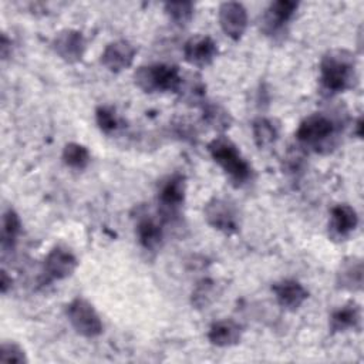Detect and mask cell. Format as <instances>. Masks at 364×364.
<instances>
[{
    "mask_svg": "<svg viewBox=\"0 0 364 364\" xmlns=\"http://www.w3.org/2000/svg\"><path fill=\"white\" fill-rule=\"evenodd\" d=\"M321 90L330 95L351 90L357 84V61L346 48H331L323 54L318 65Z\"/></svg>",
    "mask_w": 364,
    "mask_h": 364,
    "instance_id": "obj_1",
    "label": "cell"
},
{
    "mask_svg": "<svg viewBox=\"0 0 364 364\" xmlns=\"http://www.w3.org/2000/svg\"><path fill=\"white\" fill-rule=\"evenodd\" d=\"M340 124L324 112L307 115L296 129V139L301 148L317 154L330 152L336 146Z\"/></svg>",
    "mask_w": 364,
    "mask_h": 364,
    "instance_id": "obj_2",
    "label": "cell"
},
{
    "mask_svg": "<svg viewBox=\"0 0 364 364\" xmlns=\"http://www.w3.org/2000/svg\"><path fill=\"white\" fill-rule=\"evenodd\" d=\"M212 159L222 168L226 176L236 185L242 186L252 179L253 169L242 155L239 146L226 135L220 134L208 144Z\"/></svg>",
    "mask_w": 364,
    "mask_h": 364,
    "instance_id": "obj_3",
    "label": "cell"
},
{
    "mask_svg": "<svg viewBox=\"0 0 364 364\" xmlns=\"http://www.w3.org/2000/svg\"><path fill=\"white\" fill-rule=\"evenodd\" d=\"M183 73L175 64L155 63L141 65L134 73L135 85L144 92H178Z\"/></svg>",
    "mask_w": 364,
    "mask_h": 364,
    "instance_id": "obj_4",
    "label": "cell"
},
{
    "mask_svg": "<svg viewBox=\"0 0 364 364\" xmlns=\"http://www.w3.org/2000/svg\"><path fill=\"white\" fill-rule=\"evenodd\" d=\"M65 313L71 327L82 337L94 338L98 337L104 330V324L98 311L85 297H74L67 304Z\"/></svg>",
    "mask_w": 364,
    "mask_h": 364,
    "instance_id": "obj_5",
    "label": "cell"
},
{
    "mask_svg": "<svg viewBox=\"0 0 364 364\" xmlns=\"http://www.w3.org/2000/svg\"><path fill=\"white\" fill-rule=\"evenodd\" d=\"M186 178L181 172L168 175L158 188V206L164 220L171 222L178 218L185 202Z\"/></svg>",
    "mask_w": 364,
    "mask_h": 364,
    "instance_id": "obj_6",
    "label": "cell"
},
{
    "mask_svg": "<svg viewBox=\"0 0 364 364\" xmlns=\"http://www.w3.org/2000/svg\"><path fill=\"white\" fill-rule=\"evenodd\" d=\"M208 225L225 235H232L239 229V215L233 203L225 198H212L203 208Z\"/></svg>",
    "mask_w": 364,
    "mask_h": 364,
    "instance_id": "obj_7",
    "label": "cell"
},
{
    "mask_svg": "<svg viewBox=\"0 0 364 364\" xmlns=\"http://www.w3.org/2000/svg\"><path fill=\"white\" fill-rule=\"evenodd\" d=\"M85 38L81 31L74 28H64L51 40V48L58 58L67 64L80 63L85 53Z\"/></svg>",
    "mask_w": 364,
    "mask_h": 364,
    "instance_id": "obj_8",
    "label": "cell"
},
{
    "mask_svg": "<svg viewBox=\"0 0 364 364\" xmlns=\"http://www.w3.org/2000/svg\"><path fill=\"white\" fill-rule=\"evenodd\" d=\"M218 55L216 41L205 34H195L183 44V58L188 64L196 68L210 65Z\"/></svg>",
    "mask_w": 364,
    "mask_h": 364,
    "instance_id": "obj_9",
    "label": "cell"
},
{
    "mask_svg": "<svg viewBox=\"0 0 364 364\" xmlns=\"http://www.w3.org/2000/svg\"><path fill=\"white\" fill-rule=\"evenodd\" d=\"M218 20L222 31L236 41L246 31L247 11L239 1H223L218 10Z\"/></svg>",
    "mask_w": 364,
    "mask_h": 364,
    "instance_id": "obj_10",
    "label": "cell"
},
{
    "mask_svg": "<svg viewBox=\"0 0 364 364\" xmlns=\"http://www.w3.org/2000/svg\"><path fill=\"white\" fill-rule=\"evenodd\" d=\"M77 266V256L71 249L63 245L54 246L44 259V273L53 280H64L70 277Z\"/></svg>",
    "mask_w": 364,
    "mask_h": 364,
    "instance_id": "obj_11",
    "label": "cell"
},
{
    "mask_svg": "<svg viewBox=\"0 0 364 364\" xmlns=\"http://www.w3.org/2000/svg\"><path fill=\"white\" fill-rule=\"evenodd\" d=\"M299 3L294 0H277L269 4L262 18V30L267 36H276L282 33L284 27L293 20Z\"/></svg>",
    "mask_w": 364,
    "mask_h": 364,
    "instance_id": "obj_12",
    "label": "cell"
},
{
    "mask_svg": "<svg viewBox=\"0 0 364 364\" xmlns=\"http://www.w3.org/2000/svg\"><path fill=\"white\" fill-rule=\"evenodd\" d=\"M358 215L355 209L347 203H338L330 210L328 236L333 240L343 242L348 239L357 229Z\"/></svg>",
    "mask_w": 364,
    "mask_h": 364,
    "instance_id": "obj_13",
    "label": "cell"
},
{
    "mask_svg": "<svg viewBox=\"0 0 364 364\" xmlns=\"http://www.w3.org/2000/svg\"><path fill=\"white\" fill-rule=\"evenodd\" d=\"M135 54L136 50L128 40H115L105 46L101 64L111 73H121L132 65Z\"/></svg>",
    "mask_w": 364,
    "mask_h": 364,
    "instance_id": "obj_14",
    "label": "cell"
},
{
    "mask_svg": "<svg viewBox=\"0 0 364 364\" xmlns=\"http://www.w3.org/2000/svg\"><path fill=\"white\" fill-rule=\"evenodd\" d=\"M276 301L280 307L294 311L309 299L307 289L296 279H283L272 286Z\"/></svg>",
    "mask_w": 364,
    "mask_h": 364,
    "instance_id": "obj_15",
    "label": "cell"
},
{
    "mask_svg": "<svg viewBox=\"0 0 364 364\" xmlns=\"http://www.w3.org/2000/svg\"><path fill=\"white\" fill-rule=\"evenodd\" d=\"M243 327L233 318H220L213 321L208 330V340L216 347H232L240 343Z\"/></svg>",
    "mask_w": 364,
    "mask_h": 364,
    "instance_id": "obj_16",
    "label": "cell"
},
{
    "mask_svg": "<svg viewBox=\"0 0 364 364\" xmlns=\"http://www.w3.org/2000/svg\"><path fill=\"white\" fill-rule=\"evenodd\" d=\"M363 260L357 256L346 257L336 273V283L338 289L348 291H360L363 289Z\"/></svg>",
    "mask_w": 364,
    "mask_h": 364,
    "instance_id": "obj_17",
    "label": "cell"
},
{
    "mask_svg": "<svg viewBox=\"0 0 364 364\" xmlns=\"http://www.w3.org/2000/svg\"><path fill=\"white\" fill-rule=\"evenodd\" d=\"M361 323V307L355 301H347L346 304L337 307L330 314L328 327L331 333H344L354 330Z\"/></svg>",
    "mask_w": 364,
    "mask_h": 364,
    "instance_id": "obj_18",
    "label": "cell"
},
{
    "mask_svg": "<svg viewBox=\"0 0 364 364\" xmlns=\"http://www.w3.org/2000/svg\"><path fill=\"white\" fill-rule=\"evenodd\" d=\"M135 233L139 245L149 252H155L161 247L164 240L162 225L152 216H141L135 226Z\"/></svg>",
    "mask_w": 364,
    "mask_h": 364,
    "instance_id": "obj_19",
    "label": "cell"
},
{
    "mask_svg": "<svg viewBox=\"0 0 364 364\" xmlns=\"http://www.w3.org/2000/svg\"><path fill=\"white\" fill-rule=\"evenodd\" d=\"M21 219L18 216V213L9 206L4 212H3V218H1V235H0V242H1V250L3 253L10 252L14 249L18 236L21 233Z\"/></svg>",
    "mask_w": 364,
    "mask_h": 364,
    "instance_id": "obj_20",
    "label": "cell"
},
{
    "mask_svg": "<svg viewBox=\"0 0 364 364\" xmlns=\"http://www.w3.org/2000/svg\"><path fill=\"white\" fill-rule=\"evenodd\" d=\"M181 100L191 105H202L205 102V94H206V85L202 81V77L196 73H188L183 74L181 87L178 92Z\"/></svg>",
    "mask_w": 364,
    "mask_h": 364,
    "instance_id": "obj_21",
    "label": "cell"
},
{
    "mask_svg": "<svg viewBox=\"0 0 364 364\" xmlns=\"http://www.w3.org/2000/svg\"><path fill=\"white\" fill-rule=\"evenodd\" d=\"M200 107H202L203 122L209 128H212L220 134H223L225 131H228L230 128L233 118H232L230 112L223 105H220L219 102L205 101Z\"/></svg>",
    "mask_w": 364,
    "mask_h": 364,
    "instance_id": "obj_22",
    "label": "cell"
},
{
    "mask_svg": "<svg viewBox=\"0 0 364 364\" xmlns=\"http://www.w3.org/2000/svg\"><path fill=\"white\" fill-rule=\"evenodd\" d=\"M252 135L255 144L262 149L273 145L279 138V125L266 117H257L252 122Z\"/></svg>",
    "mask_w": 364,
    "mask_h": 364,
    "instance_id": "obj_23",
    "label": "cell"
},
{
    "mask_svg": "<svg viewBox=\"0 0 364 364\" xmlns=\"http://www.w3.org/2000/svg\"><path fill=\"white\" fill-rule=\"evenodd\" d=\"M61 158L68 168L75 171H82L88 166L91 161V154L85 145L78 142H68L63 148Z\"/></svg>",
    "mask_w": 364,
    "mask_h": 364,
    "instance_id": "obj_24",
    "label": "cell"
},
{
    "mask_svg": "<svg viewBox=\"0 0 364 364\" xmlns=\"http://www.w3.org/2000/svg\"><path fill=\"white\" fill-rule=\"evenodd\" d=\"M219 294H220L219 284L215 280L203 279L195 286L191 296V301L198 309H206L209 304H212L218 299Z\"/></svg>",
    "mask_w": 364,
    "mask_h": 364,
    "instance_id": "obj_25",
    "label": "cell"
},
{
    "mask_svg": "<svg viewBox=\"0 0 364 364\" xmlns=\"http://www.w3.org/2000/svg\"><path fill=\"white\" fill-rule=\"evenodd\" d=\"M164 11L178 26H186L195 13V4L192 1H166Z\"/></svg>",
    "mask_w": 364,
    "mask_h": 364,
    "instance_id": "obj_26",
    "label": "cell"
},
{
    "mask_svg": "<svg viewBox=\"0 0 364 364\" xmlns=\"http://www.w3.org/2000/svg\"><path fill=\"white\" fill-rule=\"evenodd\" d=\"M95 121L104 134H112L119 127V118L115 109L109 105H100L95 109Z\"/></svg>",
    "mask_w": 364,
    "mask_h": 364,
    "instance_id": "obj_27",
    "label": "cell"
},
{
    "mask_svg": "<svg viewBox=\"0 0 364 364\" xmlns=\"http://www.w3.org/2000/svg\"><path fill=\"white\" fill-rule=\"evenodd\" d=\"M27 354L24 348L11 340H4L0 347V363H14V364H24L27 363Z\"/></svg>",
    "mask_w": 364,
    "mask_h": 364,
    "instance_id": "obj_28",
    "label": "cell"
},
{
    "mask_svg": "<svg viewBox=\"0 0 364 364\" xmlns=\"http://www.w3.org/2000/svg\"><path fill=\"white\" fill-rule=\"evenodd\" d=\"M11 40L7 38V36L3 33L1 34V43H0V48H1V58L6 60L9 57V50L11 51Z\"/></svg>",
    "mask_w": 364,
    "mask_h": 364,
    "instance_id": "obj_29",
    "label": "cell"
},
{
    "mask_svg": "<svg viewBox=\"0 0 364 364\" xmlns=\"http://www.w3.org/2000/svg\"><path fill=\"white\" fill-rule=\"evenodd\" d=\"M0 284H1V293L6 294L7 293V289L11 287V277L7 276V272L6 270H1V280H0Z\"/></svg>",
    "mask_w": 364,
    "mask_h": 364,
    "instance_id": "obj_30",
    "label": "cell"
}]
</instances>
